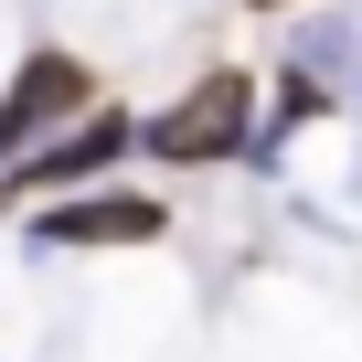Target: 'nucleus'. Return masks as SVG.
<instances>
[{
  "label": "nucleus",
  "instance_id": "obj_1",
  "mask_svg": "<svg viewBox=\"0 0 362 362\" xmlns=\"http://www.w3.org/2000/svg\"><path fill=\"white\" fill-rule=\"evenodd\" d=\"M245 107H256V86L224 64V75H203L192 96H181L170 117H149V149H160V160H224V149L245 139Z\"/></svg>",
  "mask_w": 362,
  "mask_h": 362
},
{
  "label": "nucleus",
  "instance_id": "obj_2",
  "mask_svg": "<svg viewBox=\"0 0 362 362\" xmlns=\"http://www.w3.org/2000/svg\"><path fill=\"white\" fill-rule=\"evenodd\" d=\"M75 96H86V64H75V54H33V75L0 96V160H11V149L43 128V117H64Z\"/></svg>",
  "mask_w": 362,
  "mask_h": 362
},
{
  "label": "nucleus",
  "instance_id": "obj_3",
  "mask_svg": "<svg viewBox=\"0 0 362 362\" xmlns=\"http://www.w3.org/2000/svg\"><path fill=\"white\" fill-rule=\"evenodd\" d=\"M160 235V203H75V214H43V245H139Z\"/></svg>",
  "mask_w": 362,
  "mask_h": 362
},
{
  "label": "nucleus",
  "instance_id": "obj_4",
  "mask_svg": "<svg viewBox=\"0 0 362 362\" xmlns=\"http://www.w3.org/2000/svg\"><path fill=\"white\" fill-rule=\"evenodd\" d=\"M128 139H139V128H128V117H107V107H96V128H75V139H64V149H43V160H22V181H86V170H107V160H117V149H128Z\"/></svg>",
  "mask_w": 362,
  "mask_h": 362
}]
</instances>
